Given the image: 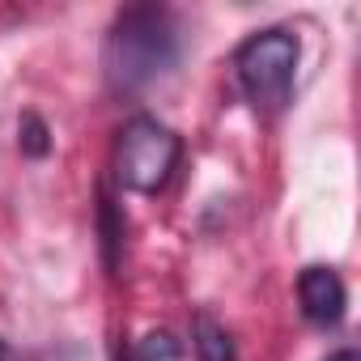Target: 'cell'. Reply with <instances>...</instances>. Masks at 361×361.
<instances>
[{"instance_id":"obj_1","label":"cell","mask_w":361,"mask_h":361,"mask_svg":"<svg viewBox=\"0 0 361 361\" xmlns=\"http://www.w3.org/2000/svg\"><path fill=\"white\" fill-rule=\"evenodd\" d=\"M178 64V30L161 5H128L102 43V73L115 94H140Z\"/></svg>"},{"instance_id":"obj_2","label":"cell","mask_w":361,"mask_h":361,"mask_svg":"<svg viewBox=\"0 0 361 361\" xmlns=\"http://www.w3.org/2000/svg\"><path fill=\"white\" fill-rule=\"evenodd\" d=\"M298 56H302L298 35L281 26L255 30L234 47V81L259 115H281L289 106L298 81Z\"/></svg>"},{"instance_id":"obj_3","label":"cell","mask_w":361,"mask_h":361,"mask_svg":"<svg viewBox=\"0 0 361 361\" xmlns=\"http://www.w3.org/2000/svg\"><path fill=\"white\" fill-rule=\"evenodd\" d=\"M178 157H183V140H178V132L166 128V123H157L153 115H136L119 132L115 178H119L123 192L153 196V192H161L174 178Z\"/></svg>"},{"instance_id":"obj_4","label":"cell","mask_w":361,"mask_h":361,"mask_svg":"<svg viewBox=\"0 0 361 361\" xmlns=\"http://www.w3.org/2000/svg\"><path fill=\"white\" fill-rule=\"evenodd\" d=\"M298 306L306 314V323L314 327H336L344 319V306H348V289L340 281L336 268L327 264H310L298 272Z\"/></svg>"},{"instance_id":"obj_5","label":"cell","mask_w":361,"mask_h":361,"mask_svg":"<svg viewBox=\"0 0 361 361\" xmlns=\"http://www.w3.org/2000/svg\"><path fill=\"white\" fill-rule=\"evenodd\" d=\"M192 340H196V353H200V361H234V340H230V331L213 319V314H196V323H192Z\"/></svg>"},{"instance_id":"obj_6","label":"cell","mask_w":361,"mask_h":361,"mask_svg":"<svg viewBox=\"0 0 361 361\" xmlns=\"http://www.w3.org/2000/svg\"><path fill=\"white\" fill-rule=\"evenodd\" d=\"M132 361H178L183 357V344H178L170 331H145L132 348H128Z\"/></svg>"},{"instance_id":"obj_7","label":"cell","mask_w":361,"mask_h":361,"mask_svg":"<svg viewBox=\"0 0 361 361\" xmlns=\"http://www.w3.org/2000/svg\"><path fill=\"white\" fill-rule=\"evenodd\" d=\"M102 255H106V268H115L119 264V243H123V221L115 217V209H111V200L102 196Z\"/></svg>"},{"instance_id":"obj_8","label":"cell","mask_w":361,"mask_h":361,"mask_svg":"<svg viewBox=\"0 0 361 361\" xmlns=\"http://www.w3.org/2000/svg\"><path fill=\"white\" fill-rule=\"evenodd\" d=\"M47 149H51V140H47V123H43L39 115H22V153L43 157Z\"/></svg>"},{"instance_id":"obj_9","label":"cell","mask_w":361,"mask_h":361,"mask_svg":"<svg viewBox=\"0 0 361 361\" xmlns=\"http://www.w3.org/2000/svg\"><path fill=\"white\" fill-rule=\"evenodd\" d=\"M323 361H361V353H357V348H336V353H327Z\"/></svg>"},{"instance_id":"obj_10","label":"cell","mask_w":361,"mask_h":361,"mask_svg":"<svg viewBox=\"0 0 361 361\" xmlns=\"http://www.w3.org/2000/svg\"><path fill=\"white\" fill-rule=\"evenodd\" d=\"M115 361H132V357H128V348H123V353H119V357H115Z\"/></svg>"},{"instance_id":"obj_11","label":"cell","mask_w":361,"mask_h":361,"mask_svg":"<svg viewBox=\"0 0 361 361\" xmlns=\"http://www.w3.org/2000/svg\"><path fill=\"white\" fill-rule=\"evenodd\" d=\"M0 361H5V344H0Z\"/></svg>"}]
</instances>
